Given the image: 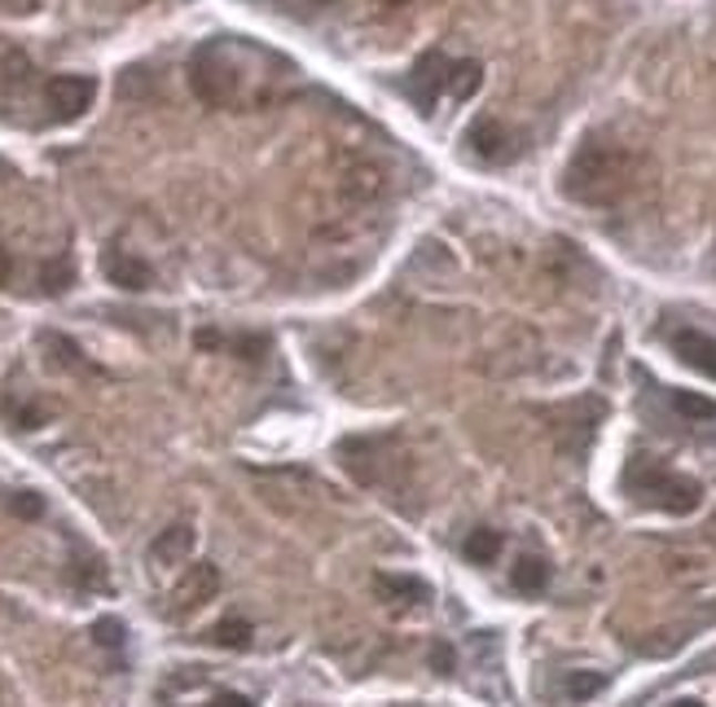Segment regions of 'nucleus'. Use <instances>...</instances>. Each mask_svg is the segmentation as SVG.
Returning <instances> with one entry per match:
<instances>
[{"label": "nucleus", "instance_id": "obj_1", "mask_svg": "<svg viewBox=\"0 0 716 707\" xmlns=\"http://www.w3.org/2000/svg\"><path fill=\"white\" fill-rule=\"evenodd\" d=\"M268 66H282V58L255 49L242 35H216V40L198 44V53L190 62V84L207 106L234 111V106L268 98V80H273Z\"/></svg>", "mask_w": 716, "mask_h": 707}, {"label": "nucleus", "instance_id": "obj_2", "mask_svg": "<svg viewBox=\"0 0 716 707\" xmlns=\"http://www.w3.org/2000/svg\"><path fill=\"white\" fill-rule=\"evenodd\" d=\"M628 181H633L628 150L606 136H585L563 172V194L585 207H606L628 189Z\"/></svg>", "mask_w": 716, "mask_h": 707}, {"label": "nucleus", "instance_id": "obj_3", "mask_svg": "<svg viewBox=\"0 0 716 707\" xmlns=\"http://www.w3.org/2000/svg\"><path fill=\"white\" fill-rule=\"evenodd\" d=\"M624 492H628L633 501H642V505L664 510V514H691V510H699V501H704V488H699L695 479L673 474L668 467H659V462H651V458H642V453L624 467Z\"/></svg>", "mask_w": 716, "mask_h": 707}, {"label": "nucleus", "instance_id": "obj_4", "mask_svg": "<svg viewBox=\"0 0 716 707\" xmlns=\"http://www.w3.org/2000/svg\"><path fill=\"white\" fill-rule=\"evenodd\" d=\"M449 71H453V62H449L440 49H427V53L413 62L405 93H409V102H413L422 115H436L440 98L449 93Z\"/></svg>", "mask_w": 716, "mask_h": 707}, {"label": "nucleus", "instance_id": "obj_5", "mask_svg": "<svg viewBox=\"0 0 716 707\" xmlns=\"http://www.w3.org/2000/svg\"><path fill=\"white\" fill-rule=\"evenodd\" d=\"M44 98H49L53 115L62 119V123H71V119H80L89 106H93L98 80H89V75H53L49 89H44Z\"/></svg>", "mask_w": 716, "mask_h": 707}, {"label": "nucleus", "instance_id": "obj_6", "mask_svg": "<svg viewBox=\"0 0 716 707\" xmlns=\"http://www.w3.org/2000/svg\"><path fill=\"white\" fill-rule=\"evenodd\" d=\"M216 593H221V572H216L212 563H194V567L185 572V581L172 590V615L198 611V606H207Z\"/></svg>", "mask_w": 716, "mask_h": 707}, {"label": "nucleus", "instance_id": "obj_7", "mask_svg": "<svg viewBox=\"0 0 716 707\" xmlns=\"http://www.w3.org/2000/svg\"><path fill=\"white\" fill-rule=\"evenodd\" d=\"M668 344H673V352H677L682 365H691V369L704 373V378H716V339L713 335H704V330H673Z\"/></svg>", "mask_w": 716, "mask_h": 707}, {"label": "nucleus", "instance_id": "obj_8", "mask_svg": "<svg viewBox=\"0 0 716 707\" xmlns=\"http://www.w3.org/2000/svg\"><path fill=\"white\" fill-rule=\"evenodd\" d=\"M102 273H106L111 286H120V290H150V286H154L150 264H141L132 250H120V246H111V250L102 255Z\"/></svg>", "mask_w": 716, "mask_h": 707}, {"label": "nucleus", "instance_id": "obj_9", "mask_svg": "<svg viewBox=\"0 0 716 707\" xmlns=\"http://www.w3.org/2000/svg\"><path fill=\"white\" fill-rule=\"evenodd\" d=\"M190 550H194V527H190V523H172L167 532L154 536L150 563H154V567H176V563L190 559Z\"/></svg>", "mask_w": 716, "mask_h": 707}, {"label": "nucleus", "instance_id": "obj_10", "mask_svg": "<svg viewBox=\"0 0 716 707\" xmlns=\"http://www.w3.org/2000/svg\"><path fill=\"white\" fill-rule=\"evenodd\" d=\"M467 145L475 150L483 163H501V158L510 154V145H514V141H510V132H505V127H501L497 119L483 115V119H475V123H471V132H467Z\"/></svg>", "mask_w": 716, "mask_h": 707}, {"label": "nucleus", "instance_id": "obj_11", "mask_svg": "<svg viewBox=\"0 0 716 707\" xmlns=\"http://www.w3.org/2000/svg\"><path fill=\"white\" fill-rule=\"evenodd\" d=\"M510 581H514V590L519 593H541L545 585H550V563L528 554V559H519V563H514Z\"/></svg>", "mask_w": 716, "mask_h": 707}, {"label": "nucleus", "instance_id": "obj_12", "mask_svg": "<svg viewBox=\"0 0 716 707\" xmlns=\"http://www.w3.org/2000/svg\"><path fill=\"white\" fill-rule=\"evenodd\" d=\"M668 400H673V409L686 418V422H713L716 418V400L708 396H699V391H668Z\"/></svg>", "mask_w": 716, "mask_h": 707}, {"label": "nucleus", "instance_id": "obj_13", "mask_svg": "<svg viewBox=\"0 0 716 707\" xmlns=\"http://www.w3.org/2000/svg\"><path fill=\"white\" fill-rule=\"evenodd\" d=\"M374 585L387 593V597H396V602H427L431 597V590L422 581H413V576H387V572H378Z\"/></svg>", "mask_w": 716, "mask_h": 707}, {"label": "nucleus", "instance_id": "obj_14", "mask_svg": "<svg viewBox=\"0 0 716 707\" xmlns=\"http://www.w3.org/2000/svg\"><path fill=\"white\" fill-rule=\"evenodd\" d=\"M479 80H483V66L479 62H453V71H449V98L453 102H467L479 89Z\"/></svg>", "mask_w": 716, "mask_h": 707}, {"label": "nucleus", "instance_id": "obj_15", "mask_svg": "<svg viewBox=\"0 0 716 707\" xmlns=\"http://www.w3.org/2000/svg\"><path fill=\"white\" fill-rule=\"evenodd\" d=\"M602 690H606V677L602 673H567V682H563V695L572 704H585V699H594Z\"/></svg>", "mask_w": 716, "mask_h": 707}, {"label": "nucleus", "instance_id": "obj_16", "mask_svg": "<svg viewBox=\"0 0 716 707\" xmlns=\"http://www.w3.org/2000/svg\"><path fill=\"white\" fill-rule=\"evenodd\" d=\"M250 637H255V633H250V624H246V619H221V624L212 628V642H216V646H225V650H246V646H250Z\"/></svg>", "mask_w": 716, "mask_h": 707}, {"label": "nucleus", "instance_id": "obj_17", "mask_svg": "<svg viewBox=\"0 0 716 707\" xmlns=\"http://www.w3.org/2000/svg\"><path fill=\"white\" fill-rule=\"evenodd\" d=\"M462 550H467V559H471V563H492V559L501 554V536H497L492 527H475V532L467 536V545H462Z\"/></svg>", "mask_w": 716, "mask_h": 707}, {"label": "nucleus", "instance_id": "obj_18", "mask_svg": "<svg viewBox=\"0 0 716 707\" xmlns=\"http://www.w3.org/2000/svg\"><path fill=\"white\" fill-rule=\"evenodd\" d=\"M123 637H127V633H123V624L115 619V615H106V619H98V624H93V642H98L102 650H120Z\"/></svg>", "mask_w": 716, "mask_h": 707}, {"label": "nucleus", "instance_id": "obj_19", "mask_svg": "<svg viewBox=\"0 0 716 707\" xmlns=\"http://www.w3.org/2000/svg\"><path fill=\"white\" fill-rule=\"evenodd\" d=\"M71 277H75V273H71V264H67V259L44 264V290H49V295H62V290L71 286Z\"/></svg>", "mask_w": 716, "mask_h": 707}, {"label": "nucleus", "instance_id": "obj_20", "mask_svg": "<svg viewBox=\"0 0 716 707\" xmlns=\"http://www.w3.org/2000/svg\"><path fill=\"white\" fill-rule=\"evenodd\" d=\"M9 510H13L18 519H40V514H44V501H40L35 492H13V496H9Z\"/></svg>", "mask_w": 716, "mask_h": 707}, {"label": "nucleus", "instance_id": "obj_21", "mask_svg": "<svg viewBox=\"0 0 716 707\" xmlns=\"http://www.w3.org/2000/svg\"><path fill=\"white\" fill-rule=\"evenodd\" d=\"M229 348H234V352H242V360H259V356L268 352V339H259V335H246V339H234Z\"/></svg>", "mask_w": 716, "mask_h": 707}, {"label": "nucleus", "instance_id": "obj_22", "mask_svg": "<svg viewBox=\"0 0 716 707\" xmlns=\"http://www.w3.org/2000/svg\"><path fill=\"white\" fill-rule=\"evenodd\" d=\"M431 664H436L440 673H449V668H453V650H449V646H436V650H431Z\"/></svg>", "mask_w": 716, "mask_h": 707}, {"label": "nucleus", "instance_id": "obj_23", "mask_svg": "<svg viewBox=\"0 0 716 707\" xmlns=\"http://www.w3.org/2000/svg\"><path fill=\"white\" fill-rule=\"evenodd\" d=\"M9 281H13V255H9L4 246H0V290H4Z\"/></svg>", "mask_w": 716, "mask_h": 707}, {"label": "nucleus", "instance_id": "obj_24", "mask_svg": "<svg viewBox=\"0 0 716 707\" xmlns=\"http://www.w3.org/2000/svg\"><path fill=\"white\" fill-rule=\"evenodd\" d=\"M212 707H255V704H250L246 695H216V699H212Z\"/></svg>", "mask_w": 716, "mask_h": 707}, {"label": "nucleus", "instance_id": "obj_25", "mask_svg": "<svg viewBox=\"0 0 716 707\" xmlns=\"http://www.w3.org/2000/svg\"><path fill=\"white\" fill-rule=\"evenodd\" d=\"M0 9H9V13H31L35 0H0Z\"/></svg>", "mask_w": 716, "mask_h": 707}, {"label": "nucleus", "instance_id": "obj_26", "mask_svg": "<svg viewBox=\"0 0 716 707\" xmlns=\"http://www.w3.org/2000/svg\"><path fill=\"white\" fill-rule=\"evenodd\" d=\"M668 707H704L699 699H677V704H668Z\"/></svg>", "mask_w": 716, "mask_h": 707}, {"label": "nucleus", "instance_id": "obj_27", "mask_svg": "<svg viewBox=\"0 0 716 707\" xmlns=\"http://www.w3.org/2000/svg\"><path fill=\"white\" fill-rule=\"evenodd\" d=\"M387 4H409V0H387Z\"/></svg>", "mask_w": 716, "mask_h": 707}]
</instances>
